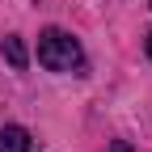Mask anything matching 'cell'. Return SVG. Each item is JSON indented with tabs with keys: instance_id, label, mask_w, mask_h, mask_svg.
<instances>
[{
	"instance_id": "cell-1",
	"label": "cell",
	"mask_w": 152,
	"mask_h": 152,
	"mask_svg": "<svg viewBox=\"0 0 152 152\" xmlns=\"http://www.w3.org/2000/svg\"><path fill=\"white\" fill-rule=\"evenodd\" d=\"M38 64L47 72H80L85 68V51H80V42L72 34L42 30V38H38Z\"/></svg>"
},
{
	"instance_id": "cell-2",
	"label": "cell",
	"mask_w": 152,
	"mask_h": 152,
	"mask_svg": "<svg viewBox=\"0 0 152 152\" xmlns=\"http://www.w3.org/2000/svg\"><path fill=\"white\" fill-rule=\"evenodd\" d=\"M34 140L26 127H0V152H30Z\"/></svg>"
},
{
	"instance_id": "cell-3",
	"label": "cell",
	"mask_w": 152,
	"mask_h": 152,
	"mask_svg": "<svg viewBox=\"0 0 152 152\" xmlns=\"http://www.w3.org/2000/svg\"><path fill=\"white\" fill-rule=\"evenodd\" d=\"M4 59H9V64H13L17 72H21V68L30 64V55H26V42H21L17 34H13V38H4Z\"/></svg>"
},
{
	"instance_id": "cell-4",
	"label": "cell",
	"mask_w": 152,
	"mask_h": 152,
	"mask_svg": "<svg viewBox=\"0 0 152 152\" xmlns=\"http://www.w3.org/2000/svg\"><path fill=\"white\" fill-rule=\"evenodd\" d=\"M106 152H135V148H131V144H127V140H114V144H110V148H106Z\"/></svg>"
},
{
	"instance_id": "cell-5",
	"label": "cell",
	"mask_w": 152,
	"mask_h": 152,
	"mask_svg": "<svg viewBox=\"0 0 152 152\" xmlns=\"http://www.w3.org/2000/svg\"><path fill=\"white\" fill-rule=\"evenodd\" d=\"M148 59H152V34H148Z\"/></svg>"
}]
</instances>
